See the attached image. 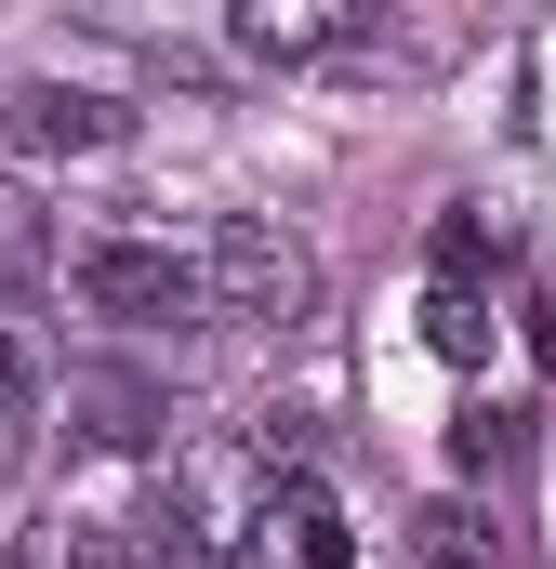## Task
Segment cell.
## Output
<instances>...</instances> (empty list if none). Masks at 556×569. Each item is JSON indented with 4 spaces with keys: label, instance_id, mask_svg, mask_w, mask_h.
<instances>
[{
    "label": "cell",
    "instance_id": "6da1fadb",
    "mask_svg": "<svg viewBox=\"0 0 556 569\" xmlns=\"http://www.w3.org/2000/svg\"><path fill=\"white\" fill-rule=\"evenodd\" d=\"M199 291H212V318H252V331H291V318H318V252L266 226V212H226L212 239H199Z\"/></svg>",
    "mask_w": 556,
    "mask_h": 569
},
{
    "label": "cell",
    "instance_id": "7a4b0ae2",
    "mask_svg": "<svg viewBox=\"0 0 556 569\" xmlns=\"http://www.w3.org/2000/svg\"><path fill=\"white\" fill-rule=\"evenodd\" d=\"M80 305H93V318L159 331V318H199L212 291H199V266H186V252H159V239H93V252H80Z\"/></svg>",
    "mask_w": 556,
    "mask_h": 569
},
{
    "label": "cell",
    "instance_id": "3957f363",
    "mask_svg": "<svg viewBox=\"0 0 556 569\" xmlns=\"http://www.w3.org/2000/svg\"><path fill=\"white\" fill-rule=\"evenodd\" d=\"M0 133L27 146V159H107V146L133 133V107H107V93H80V80H27V93L0 107Z\"/></svg>",
    "mask_w": 556,
    "mask_h": 569
},
{
    "label": "cell",
    "instance_id": "277c9868",
    "mask_svg": "<svg viewBox=\"0 0 556 569\" xmlns=\"http://www.w3.org/2000/svg\"><path fill=\"white\" fill-rule=\"evenodd\" d=\"M345 40H358V13H331V0H239V53L252 67H318Z\"/></svg>",
    "mask_w": 556,
    "mask_h": 569
},
{
    "label": "cell",
    "instance_id": "5b68a950",
    "mask_svg": "<svg viewBox=\"0 0 556 569\" xmlns=\"http://www.w3.org/2000/svg\"><path fill=\"white\" fill-rule=\"evenodd\" d=\"M266 530H278V543H291V569H358V530H345V503H331L318 477H278Z\"/></svg>",
    "mask_w": 556,
    "mask_h": 569
},
{
    "label": "cell",
    "instance_id": "8992f818",
    "mask_svg": "<svg viewBox=\"0 0 556 569\" xmlns=\"http://www.w3.org/2000/svg\"><path fill=\"white\" fill-rule=\"evenodd\" d=\"M411 569H504V530L477 503H424L411 517Z\"/></svg>",
    "mask_w": 556,
    "mask_h": 569
},
{
    "label": "cell",
    "instance_id": "52a82bcc",
    "mask_svg": "<svg viewBox=\"0 0 556 569\" xmlns=\"http://www.w3.org/2000/svg\"><path fill=\"white\" fill-rule=\"evenodd\" d=\"M67 411H93V437H107V450H146V437H159V398H146V385H120V371H80V385H67Z\"/></svg>",
    "mask_w": 556,
    "mask_h": 569
},
{
    "label": "cell",
    "instance_id": "ba28073f",
    "mask_svg": "<svg viewBox=\"0 0 556 569\" xmlns=\"http://www.w3.org/2000/svg\"><path fill=\"white\" fill-rule=\"evenodd\" d=\"M40 385H53V371H40L27 318H0V437H27V425H40Z\"/></svg>",
    "mask_w": 556,
    "mask_h": 569
},
{
    "label": "cell",
    "instance_id": "9c48e42d",
    "mask_svg": "<svg viewBox=\"0 0 556 569\" xmlns=\"http://www.w3.org/2000/svg\"><path fill=\"white\" fill-rule=\"evenodd\" d=\"M424 345H437L450 371H477V358H490V305H477V291H437V305H424Z\"/></svg>",
    "mask_w": 556,
    "mask_h": 569
},
{
    "label": "cell",
    "instance_id": "30bf717a",
    "mask_svg": "<svg viewBox=\"0 0 556 569\" xmlns=\"http://www.w3.org/2000/svg\"><path fill=\"white\" fill-rule=\"evenodd\" d=\"M40 266H53V226L27 186H0V279H40Z\"/></svg>",
    "mask_w": 556,
    "mask_h": 569
},
{
    "label": "cell",
    "instance_id": "8fae6325",
    "mask_svg": "<svg viewBox=\"0 0 556 569\" xmlns=\"http://www.w3.org/2000/svg\"><path fill=\"white\" fill-rule=\"evenodd\" d=\"M530 345H544V371H556V279H530Z\"/></svg>",
    "mask_w": 556,
    "mask_h": 569
}]
</instances>
